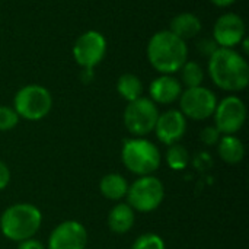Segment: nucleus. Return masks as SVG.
<instances>
[{"mask_svg":"<svg viewBox=\"0 0 249 249\" xmlns=\"http://www.w3.org/2000/svg\"><path fill=\"white\" fill-rule=\"evenodd\" d=\"M209 73L213 83L228 92L244 90L249 83L247 60L233 48H217L209 57Z\"/></svg>","mask_w":249,"mask_h":249,"instance_id":"f257e3e1","label":"nucleus"},{"mask_svg":"<svg viewBox=\"0 0 249 249\" xmlns=\"http://www.w3.org/2000/svg\"><path fill=\"white\" fill-rule=\"evenodd\" d=\"M188 48L185 41L171 31L156 32L147 44V58L155 70L162 74L178 71L187 61Z\"/></svg>","mask_w":249,"mask_h":249,"instance_id":"f03ea898","label":"nucleus"},{"mask_svg":"<svg viewBox=\"0 0 249 249\" xmlns=\"http://www.w3.org/2000/svg\"><path fill=\"white\" fill-rule=\"evenodd\" d=\"M42 223L39 209L29 203L9 206L0 216V231L12 242H22L34 238Z\"/></svg>","mask_w":249,"mask_h":249,"instance_id":"7ed1b4c3","label":"nucleus"},{"mask_svg":"<svg viewBox=\"0 0 249 249\" xmlns=\"http://www.w3.org/2000/svg\"><path fill=\"white\" fill-rule=\"evenodd\" d=\"M121 160L130 172L139 177H146L159 169L160 152L152 142L143 137H134L124 142Z\"/></svg>","mask_w":249,"mask_h":249,"instance_id":"20e7f679","label":"nucleus"},{"mask_svg":"<svg viewBox=\"0 0 249 249\" xmlns=\"http://www.w3.org/2000/svg\"><path fill=\"white\" fill-rule=\"evenodd\" d=\"M51 108V93L39 85H28L20 88L13 99V109L19 118H25L28 121H39L45 118Z\"/></svg>","mask_w":249,"mask_h":249,"instance_id":"39448f33","label":"nucleus"},{"mask_svg":"<svg viewBox=\"0 0 249 249\" xmlns=\"http://www.w3.org/2000/svg\"><path fill=\"white\" fill-rule=\"evenodd\" d=\"M127 204L140 213L156 210L165 198V187L162 181L153 175L139 177L127 190Z\"/></svg>","mask_w":249,"mask_h":249,"instance_id":"423d86ee","label":"nucleus"},{"mask_svg":"<svg viewBox=\"0 0 249 249\" xmlns=\"http://www.w3.org/2000/svg\"><path fill=\"white\" fill-rule=\"evenodd\" d=\"M159 111L149 98H139L128 102L124 111V125L136 137H144L155 130Z\"/></svg>","mask_w":249,"mask_h":249,"instance_id":"0eeeda50","label":"nucleus"},{"mask_svg":"<svg viewBox=\"0 0 249 249\" xmlns=\"http://www.w3.org/2000/svg\"><path fill=\"white\" fill-rule=\"evenodd\" d=\"M217 105L216 95L203 86L187 88L179 96V108L185 118L194 121H203L214 114Z\"/></svg>","mask_w":249,"mask_h":249,"instance_id":"6e6552de","label":"nucleus"},{"mask_svg":"<svg viewBox=\"0 0 249 249\" xmlns=\"http://www.w3.org/2000/svg\"><path fill=\"white\" fill-rule=\"evenodd\" d=\"M214 127L223 134L238 133L247 120V107L238 96H228L216 105L214 109Z\"/></svg>","mask_w":249,"mask_h":249,"instance_id":"1a4fd4ad","label":"nucleus"},{"mask_svg":"<svg viewBox=\"0 0 249 249\" xmlns=\"http://www.w3.org/2000/svg\"><path fill=\"white\" fill-rule=\"evenodd\" d=\"M107 53V41L98 31H88L82 34L73 47V55L83 69H93L102 61Z\"/></svg>","mask_w":249,"mask_h":249,"instance_id":"9d476101","label":"nucleus"},{"mask_svg":"<svg viewBox=\"0 0 249 249\" xmlns=\"http://www.w3.org/2000/svg\"><path fill=\"white\" fill-rule=\"evenodd\" d=\"M88 232L76 220H66L54 228L48 238V249H86Z\"/></svg>","mask_w":249,"mask_h":249,"instance_id":"9b49d317","label":"nucleus"},{"mask_svg":"<svg viewBox=\"0 0 249 249\" xmlns=\"http://www.w3.org/2000/svg\"><path fill=\"white\" fill-rule=\"evenodd\" d=\"M245 36V23L236 13L222 15L213 28V39L220 48H233Z\"/></svg>","mask_w":249,"mask_h":249,"instance_id":"f8f14e48","label":"nucleus"},{"mask_svg":"<svg viewBox=\"0 0 249 249\" xmlns=\"http://www.w3.org/2000/svg\"><path fill=\"white\" fill-rule=\"evenodd\" d=\"M159 142L166 146L179 143L187 131V118L178 109H169L163 114H159L155 130Z\"/></svg>","mask_w":249,"mask_h":249,"instance_id":"ddd939ff","label":"nucleus"},{"mask_svg":"<svg viewBox=\"0 0 249 249\" xmlns=\"http://www.w3.org/2000/svg\"><path fill=\"white\" fill-rule=\"evenodd\" d=\"M150 92V99L155 104H172L177 99H179L182 93V88L178 79L169 76V74H162L160 77L155 79L150 83L149 88Z\"/></svg>","mask_w":249,"mask_h":249,"instance_id":"4468645a","label":"nucleus"},{"mask_svg":"<svg viewBox=\"0 0 249 249\" xmlns=\"http://www.w3.org/2000/svg\"><path fill=\"white\" fill-rule=\"evenodd\" d=\"M136 220V212L127 203L115 204L108 214V226L114 233H127Z\"/></svg>","mask_w":249,"mask_h":249,"instance_id":"2eb2a0df","label":"nucleus"},{"mask_svg":"<svg viewBox=\"0 0 249 249\" xmlns=\"http://www.w3.org/2000/svg\"><path fill=\"white\" fill-rule=\"evenodd\" d=\"M201 31V22L200 19L193 13H179L177 15L171 22V32L181 38L182 41L191 39L197 36Z\"/></svg>","mask_w":249,"mask_h":249,"instance_id":"dca6fc26","label":"nucleus"},{"mask_svg":"<svg viewBox=\"0 0 249 249\" xmlns=\"http://www.w3.org/2000/svg\"><path fill=\"white\" fill-rule=\"evenodd\" d=\"M217 152L223 162L229 165H236L245 156V146L235 134H228L220 137L217 143Z\"/></svg>","mask_w":249,"mask_h":249,"instance_id":"f3484780","label":"nucleus"},{"mask_svg":"<svg viewBox=\"0 0 249 249\" xmlns=\"http://www.w3.org/2000/svg\"><path fill=\"white\" fill-rule=\"evenodd\" d=\"M128 184L125 178L120 174H107L102 177L99 182L101 194L111 201H120L127 196Z\"/></svg>","mask_w":249,"mask_h":249,"instance_id":"a211bd4d","label":"nucleus"},{"mask_svg":"<svg viewBox=\"0 0 249 249\" xmlns=\"http://www.w3.org/2000/svg\"><path fill=\"white\" fill-rule=\"evenodd\" d=\"M117 90L118 93L128 102L136 101L139 98H142L143 93V83L142 80L131 73H125L123 74L118 82H117Z\"/></svg>","mask_w":249,"mask_h":249,"instance_id":"6ab92c4d","label":"nucleus"},{"mask_svg":"<svg viewBox=\"0 0 249 249\" xmlns=\"http://www.w3.org/2000/svg\"><path fill=\"white\" fill-rule=\"evenodd\" d=\"M190 160H191L190 153H188V150L182 144L175 143V144L168 147L166 163H168V166L172 171H182V169H185L190 165Z\"/></svg>","mask_w":249,"mask_h":249,"instance_id":"aec40b11","label":"nucleus"},{"mask_svg":"<svg viewBox=\"0 0 249 249\" xmlns=\"http://www.w3.org/2000/svg\"><path fill=\"white\" fill-rule=\"evenodd\" d=\"M179 70H181V80L187 88L201 86V83L204 80V73H203V69L198 63L185 61Z\"/></svg>","mask_w":249,"mask_h":249,"instance_id":"412c9836","label":"nucleus"},{"mask_svg":"<svg viewBox=\"0 0 249 249\" xmlns=\"http://www.w3.org/2000/svg\"><path fill=\"white\" fill-rule=\"evenodd\" d=\"M131 249H166L163 239L156 233L140 235L131 245Z\"/></svg>","mask_w":249,"mask_h":249,"instance_id":"4be33fe9","label":"nucleus"},{"mask_svg":"<svg viewBox=\"0 0 249 249\" xmlns=\"http://www.w3.org/2000/svg\"><path fill=\"white\" fill-rule=\"evenodd\" d=\"M19 123V115L13 108L0 107V131H9Z\"/></svg>","mask_w":249,"mask_h":249,"instance_id":"5701e85b","label":"nucleus"},{"mask_svg":"<svg viewBox=\"0 0 249 249\" xmlns=\"http://www.w3.org/2000/svg\"><path fill=\"white\" fill-rule=\"evenodd\" d=\"M220 137H222V133L214 125H209V127L203 128L201 133H200V140L206 146H214V144H217L219 140H220Z\"/></svg>","mask_w":249,"mask_h":249,"instance_id":"b1692460","label":"nucleus"},{"mask_svg":"<svg viewBox=\"0 0 249 249\" xmlns=\"http://www.w3.org/2000/svg\"><path fill=\"white\" fill-rule=\"evenodd\" d=\"M197 47H198V51H200L201 54L207 55V57H210V55L219 48V45L216 44V41H214V39H210V38L201 39V41L197 44Z\"/></svg>","mask_w":249,"mask_h":249,"instance_id":"393cba45","label":"nucleus"},{"mask_svg":"<svg viewBox=\"0 0 249 249\" xmlns=\"http://www.w3.org/2000/svg\"><path fill=\"white\" fill-rule=\"evenodd\" d=\"M10 182V171L7 168V165L0 160V191L4 190Z\"/></svg>","mask_w":249,"mask_h":249,"instance_id":"a878e982","label":"nucleus"},{"mask_svg":"<svg viewBox=\"0 0 249 249\" xmlns=\"http://www.w3.org/2000/svg\"><path fill=\"white\" fill-rule=\"evenodd\" d=\"M18 249H45V247H44V244L39 242L38 239L29 238V239H25V241L19 242Z\"/></svg>","mask_w":249,"mask_h":249,"instance_id":"bb28decb","label":"nucleus"},{"mask_svg":"<svg viewBox=\"0 0 249 249\" xmlns=\"http://www.w3.org/2000/svg\"><path fill=\"white\" fill-rule=\"evenodd\" d=\"M93 79V69H83L82 70V80L85 83L90 82Z\"/></svg>","mask_w":249,"mask_h":249,"instance_id":"cd10ccee","label":"nucleus"},{"mask_svg":"<svg viewBox=\"0 0 249 249\" xmlns=\"http://www.w3.org/2000/svg\"><path fill=\"white\" fill-rule=\"evenodd\" d=\"M212 3H214L216 6H219V7H228V6H231L232 3H235V0H210Z\"/></svg>","mask_w":249,"mask_h":249,"instance_id":"c85d7f7f","label":"nucleus"},{"mask_svg":"<svg viewBox=\"0 0 249 249\" xmlns=\"http://www.w3.org/2000/svg\"><path fill=\"white\" fill-rule=\"evenodd\" d=\"M242 41H244V48H245V53H248L249 51V41L248 39H242Z\"/></svg>","mask_w":249,"mask_h":249,"instance_id":"c756f323","label":"nucleus"}]
</instances>
